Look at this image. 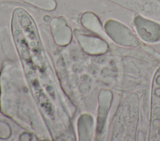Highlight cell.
Segmentation results:
<instances>
[{
    "label": "cell",
    "instance_id": "6da1fadb",
    "mask_svg": "<svg viewBox=\"0 0 160 141\" xmlns=\"http://www.w3.org/2000/svg\"><path fill=\"white\" fill-rule=\"evenodd\" d=\"M149 140L160 141V67L155 73L151 91Z\"/></svg>",
    "mask_w": 160,
    "mask_h": 141
}]
</instances>
